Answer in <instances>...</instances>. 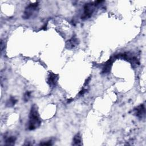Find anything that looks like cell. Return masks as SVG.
<instances>
[{
	"mask_svg": "<svg viewBox=\"0 0 146 146\" xmlns=\"http://www.w3.org/2000/svg\"><path fill=\"white\" fill-rule=\"evenodd\" d=\"M86 91V90H85V89H82V90L80 91V92H79V95H83V94L85 93Z\"/></svg>",
	"mask_w": 146,
	"mask_h": 146,
	"instance_id": "4fadbf2b",
	"label": "cell"
},
{
	"mask_svg": "<svg viewBox=\"0 0 146 146\" xmlns=\"http://www.w3.org/2000/svg\"><path fill=\"white\" fill-rule=\"evenodd\" d=\"M103 2V1H94V2H91L90 3H86L84 5V8H83V9H84L83 13L81 17L82 19L86 20V19L90 18L92 16L93 13L94 12L95 7L100 3H102Z\"/></svg>",
	"mask_w": 146,
	"mask_h": 146,
	"instance_id": "3957f363",
	"label": "cell"
},
{
	"mask_svg": "<svg viewBox=\"0 0 146 146\" xmlns=\"http://www.w3.org/2000/svg\"><path fill=\"white\" fill-rule=\"evenodd\" d=\"M82 137L81 135L79 133H76L73 139H72V144L73 145H82Z\"/></svg>",
	"mask_w": 146,
	"mask_h": 146,
	"instance_id": "ba28073f",
	"label": "cell"
},
{
	"mask_svg": "<svg viewBox=\"0 0 146 146\" xmlns=\"http://www.w3.org/2000/svg\"><path fill=\"white\" fill-rule=\"evenodd\" d=\"M31 92L30 91H27L23 95V100L26 102H28L29 100L31 98Z\"/></svg>",
	"mask_w": 146,
	"mask_h": 146,
	"instance_id": "8fae6325",
	"label": "cell"
},
{
	"mask_svg": "<svg viewBox=\"0 0 146 146\" xmlns=\"http://www.w3.org/2000/svg\"><path fill=\"white\" fill-rule=\"evenodd\" d=\"M79 43V39L75 36H74L66 42V48L69 49V50L72 49L75 47L78 46Z\"/></svg>",
	"mask_w": 146,
	"mask_h": 146,
	"instance_id": "8992f818",
	"label": "cell"
},
{
	"mask_svg": "<svg viewBox=\"0 0 146 146\" xmlns=\"http://www.w3.org/2000/svg\"><path fill=\"white\" fill-rule=\"evenodd\" d=\"M17 102V100L14 98V97H10V98L6 102V106L9 107H13L16 103Z\"/></svg>",
	"mask_w": 146,
	"mask_h": 146,
	"instance_id": "30bf717a",
	"label": "cell"
},
{
	"mask_svg": "<svg viewBox=\"0 0 146 146\" xmlns=\"http://www.w3.org/2000/svg\"><path fill=\"white\" fill-rule=\"evenodd\" d=\"M133 113L139 119H142L145 116V109L144 105L143 104H141L136 107L133 109Z\"/></svg>",
	"mask_w": 146,
	"mask_h": 146,
	"instance_id": "277c9868",
	"label": "cell"
},
{
	"mask_svg": "<svg viewBox=\"0 0 146 146\" xmlns=\"http://www.w3.org/2000/svg\"><path fill=\"white\" fill-rule=\"evenodd\" d=\"M16 141V137L14 136H9L5 141V145H13Z\"/></svg>",
	"mask_w": 146,
	"mask_h": 146,
	"instance_id": "9c48e42d",
	"label": "cell"
},
{
	"mask_svg": "<svg viewBox=\"0 0 146 146\" xmlns=\"http://www.w3.org/2000/svg\"><path fill=\"white\" fill-rule=\"evenodd\" d=\"M113 60H114V58H111L108 61H107V62L105 63V64L102 69L103 74H108L110 72Z\"/></svg>",
	"mask_w": 146,
	"mask_h": 146,
	"instance_id": "52a82bcc",
	"label": "cell"
},
{
	"mask_svg": "<svg viewBox=\"0 0 146 146\" xmlns=\"http://www.w3.org/2000/svg\"><path fill=\"white\" fill-rule=\"evenodd\" d=\"M39 11V5L38 2L29 4L25 9L22 18L24 19H29L35 18Z\"/></svg>",
	"mask_w": 146,
	"mask_h": 146,
	"instance_id": "7a4b0ae2",
	"label": "cell"
},
{
	"mask_svg": "<svg viewBox=\"0 0 146 146\" xmlns=\"http://www.w3.org/2000/svg\"><path fill=\"white\" fill-rule=\"evenodd\" d=\"M52 140H47L45 141H43V142H40V143L39 144V145H52Z\"/></svg>",
	"mask_w": 146,
	"mask_h": 146,
	"instance_id": "7c38bea8",
	"label": "cell"
},
{
	"mask_svg": "<svg viewBox=\"0 0 146 146\" xmlns=\"http://www.w3.org/2000/svg\"><path fill=\"white\" fill-rule=\"evenodd\" d=\"M59 79V76L57 74L51 72L49 74L47 78V83L51 87H55Z\"/></svg>",
	"mask_w": 146,
	"mask_h": 146,
	"instance_id": "5b68a950",
	"label": "cell"
},
{
	"mask_svg": "<svg viewBox=\"0 0 146 146\" xmlns=\"http://www.w3.org/2000/svg\"><path fill=\"white\" fill-rule=\"evenodd\" d=\"M27 129L29 130H34L38 128L41 124V120L39 115L38 107L35 104H33L29 113Z\"/></svg>",
	"mask_w": 146,
	"mask_h": 146,
	"instance_id": "6da1fadb",
	"label": "cell"
}]
</instances>
